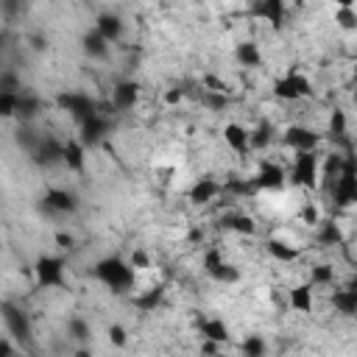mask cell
Wrapping results in <instances>:
<instances>
[{
	"label": "cell",
	"mask_w": 357,
	"mask_h": 357,
	"mask_svg": "<svg viewBox=\"0 0 357 357\" xmlns=\"http://www.w3.org/2000/svg\"><path fill=\"white\" fill-rule=\"evenodd\" d=\"M92 276L103 287H109L114 296H123V293L134 290V284H137V271L120 254H109V257L98 259L95 268H92Z\"/></svg>",
	"instance_id": "6da1fadb"
},
{
	"label": "cell",
	"mask_w": 357,
	"mask_h": 357,
	"mask_svg": "<svg viewBox=\"0 0 357 357\" xmlns=\"http://www.w3.org/2000/svg\"><path fill=\"white\" fill-rule=\"evenodd\" d=\"M287 181L290 187H298V190H318L321 187V151H296Z\"/></svg>",
	"instance_id": "7a4b0ae2"
},
{
	"label": "cell",
	"mask_w": 357,
	"mask_h": 357,
	"mask_svg": "<svg viewBox=\"0 0 357 357\" xmlns=\"http://www.w3.org/2000/svg\"><path fill=\"white\" fill-rule=\"evenodd\" d=\"M326 190H329V195H332L337 209H351L357 204V165H354L351 153L343 156V165H340L337 176L329 181Z\"/></svg>",
	"instance_id": "3957f363"
},
{
	"label": "cell",
	"mask_w": 357,
	"mask_h": 357,
	"mask_svg": "<svg viewBox=\"0 0 357 357\" xmlns=\"http://www.w3.org/2000/svg\"><path fill=\"white\" fill-rule=\"evenodd\" d=\"M312 81L298 73V70H287L282 78L273 81V98L276 100H284V103H298V100H307L312 98Z\"/></svg>",
	"instance_id": "277c9868"
},
{
	"label": "cell",
	"mask_w": 357,
	"mask_h": 357,
	"mask_svg": "<svg viewBox=\"0 0 357 357\" xmlns=\"http://www.w3.org/2000/svg\"><path fill=\"white\" fill-rule=\"evenodd\" d=\"M33 276H36V284L45 290L67 287V259L59 254H39L33 262Z\"/></svg>",
	"instance_id": "5b68a950"
},
{
	"label": "cell",
	"mask_w": 357,
	"mask_h": 357,
	"mask_svg": "<svg viewBox=\"0 0 357 357\" xmlns=\"http://www.w3.org/2000/svg\"><path fill=\"white\" fill-rule=\"evenodd\" d=\"M56 106H59L64 114H70L75 123H81V120H86L89 114L100 112V103H98L89 92H81V89H67V92H61V95L56 98Z\"/></svg>",
	"instance_id": "8992f818"
},
{
	"label": "cell",
	"mask_w": 357,
	"mask_h": 357,
	"mask_svg": "<svg viewBox=\"0 0 357 357\" xmlns=\"http://www.w3.org/2000/svg\"><path fill=\"white\" fill-rule=\"evenodd\" d=\"M0 318H3V324L14 340L28 343L33 337V324H31L28 312L22 307H17L14 301H0Z\"/></svg>",
	"instance_id": "52a82bcc"
},
{
	"label": "cell",
	"mask_w": 357,
	"mask_h": 357,
	"mask_svg": "<svg viewBox=\"0 0 357 357\" xmlns=\"http://www.w3.org/2000/svg\"><path fill=\"white\" fill-rule=\"evenodd\" d=\"M112 131V117L106 112H95L89 114L86 120L78 123V142L89 151V148H98Z\"/></svg>",
	"instance_id": "ba28073f"
},
{
	"label": "cell",
	"mask_w": 357,
	"mask_h": 357,
	"mask_svg": "<svg viewBox=\"0 0 357 357\" xmlns=\"http://www.w3.org/2000/svg\"><path fill=\"white\" fill-rule=\"evenodd\" d=\"M282 142L293 151H321V142H324V134H318L315 128L304 126V123H290L284 131H282Z\"/></svg>",
	"instance_id": "9c48e42d"
},
{
	"label": "cell",
	"mask_w": 357,
	"mask_h": 357,
	"mask_svg": "<svg viewBox=\"0 0 357 357\" xmlns=\"http://www.w3.org/2000/svg\"><path fill=\"white\" fill-rule=\"evenodd\" d=\"M61 139H56L53 134H42L39 139H36V145L31 148V162L36 165V167H42V170H50V167H56V165H61Z\"/></svg>",
	"instance_id": "30bf717a"
},
{
	"label": "cell",
	"mask_w": 357,
	"mask_h": 357,
	"mask_svg": "<svg viewBox=\"0 0 357 357\" xmlns=\"http://www.w3.org/2000/svg\"><path fill=\"white\" fill-rule=\"evenodd\" d=\"M251 184L257 192H273L287 184V173L276 162H259V170L251 176Z\"/></svg>",
	"instance_id": "8fae6325"
},
{
	"label": "cell",
	"mask_w": 357,
	"mask_h": 357,
	"mask_svg": "<svg viewBox=\"0 0 357 357\" xmlns=\"http://www.w3.org/2000/svg\"><path fill=\"white\" fill-rule=\"evenodd\" d=\"M42 209L50 215H75L78 212V195L64 187H50L42 195Z\"/></svg>",
	"instance_id": "7c38bea8"
},
{
	"label": "cell",
	"mask_w": 357,
	"mask_h": 357,
	"mask_svg": "<svg viewBox=\"0 0 357 357\" xmlns=\"http://www.w3.org/2000/svg\"><path fill=\"white\" fill-rule=\"evenodd\" d=\"M139 81H134V78H123V81H117L114 86H112V92H109V106L114 109V112H128V109H134L137 106V100H139Z\"/></svg>",
	"instance_id": "4fadbf2b"
},
{
	"label": "cell",
	"mask_w": 357,
	"mask_h": 357,
	"mask_svg": "<svg viewBox=\"0 0 357 357\" xmlns=\"http://www.w3.org/2000/svg\"><path fill=\"white\" fill-rule=\"evenodd\" d=\"M248 14L262 20V22H268L273 31H282L284 28V14H287V3L284 0H254Z\"/></svg>",
	"instance_id": "5bb4252c"
},
{
	"label": "cell",
	"mask_w": 357,
	"mask_h": 357,
	"mask_svg": "<svg viewBox=\"0 0 357 357\" xmlns=\"http://www.w3.org/2000/svg\"><path fill=\"white\" fill-rule=\"evenodd\" d=\"M218 195H220V181L212 178V176H201V178L187 190V198H190V204H195V206H206V204H212Z\"/></svg>",
	"instance_id": "9a60e30c"
},
{
	"label": "cell",
	"mask_w": 357,
	"mask_h": 357,
	"mask_svg": "<svg viewBox=\"0 0 357 357\" xmlns=\"http://www.w3.org/2000/svg\"><path fill=\"white\" fill-rule=\"evenodd\" d=\"M95 31H98L109 45H114V42L123 39L126 25H123L120 14H114V11H100V14L95 17Z\"/></svg>",
	"instance_id": "2e32d148"
},
{
	"label": "cell",
	"mask_w": 357,
	"mask_h": 357,
	"mask_svg": "<svg viewBox=\"0 0 357 357\" xmlns=\"http://www.w3.org/2000/svg\"><path fill=\"white\" fill-rule=\"evenodd\" d=\"M45 112V100L36 95V92H31V89H22L20 95H17V120L20 123H33L39 114Z\"/></svg>",
	"instance_id": "e0dca14e"
},
{
	"label": "cell",
	"mask_w": 357,
	"mask_h": 357,
	"mask_svg": "<svg viewBox=\"0 0 357 357\" xmlns=\"http://www.w3.org/2000/svg\"><path fill=\"white\" fill-rule=\"evenodd\" d=\"M287 304H290V310H296L301 315H312V310H315V287L310 282H301V284L290 287Z\"/></svg>",
	"instance_id": "ac0fdd59"
},
{
	"label": "cell",
	"mask_w": 357,
	"mask_h": 357,
	"mask_svg": "<svg viewBox=\"0 0 357 357\" xmlns=\"http://www.w3.org/2000/svg\"><path fill=\"white\" fill-rule=\"evenodd\" d=\"M312 229H315V243L321 248H340V243L346 240V234H343V229H340L337 220H324L321 218Z\"/></svg>",
	"instance_id": "d6986e66"
},
{
	"label": "cell",
	"mask_w": 357,
	"mask_h": 357,
	"mask_svg": "<svg viewBox=\"0 0 357 357\" xmlns=\"http://www.w3.org/2000/svg\"><path fill=\"white\" fill-rule=\"evenodd\" d=\"M265 251H268L271 259H276L282 265H293V262L301 259V248L287 243V240H279V237H268L265 240Z\"/></svg>",
	"instance_id": "ffe728a7"
},
{
	"label": "cell",
	"mask_w": 357,
	"mask_h": 357,
	"mask_svg": "<svg viewBox=\"0 0 357 357\" xmlns=\"http://www.w3.org/2000/svg\"><path fill=\"white\" fill-rule=\"evenodd\" d=\"M61 165L70 173H84V167H86V148L78 142V137H73V139H67L61 145Z\"/></svg>",
	"instance_id": "44dd1931"
},
{
	"label": "cell",
	"mask_w": 357,
	"mask_h": 357,
	"mask_svg": "<svg viewBox=\"0 0 357 357\" xmlns=\"http://www.w3.org/2000/svg\"><path fill=\"white\" fill-rule=\"evenodd\" d=\"M220 229H223V231H234V234H245V237L257 234V223H254V218L245 215V212H226V215L220 218Z\"/></svg>",
	"instance_id": "7402d4cb"
},
{
	"label": "cell",
	"mask_w": 357,
	"mask_h": 357,
	"mask_svg": "<svg viewBox=\"0 0 357 357\" xmlns=\"http://www.w3.org/2000/svg\"><path fill=\"white\" fill-rule=\"evenodd\" d=\"M332 304H335V312L351 318V315L357 312V290H354V284L335 287V290H332Z\"/></svg>",
	"instance_id": "603a6c76"
},
{
	"label": "cell",
	"mask_w": 357,
	"mask_h": 357,
	"mask_svg": "<svg viewBox=\"0 0 357 357\" xmlns=\"http://www.w3.org/2000/svg\"><path fill=\"white\" fill-rule=\"evenodd\" d=\"M198 332H201V337H206V340H215V343H229V337H231V332H229V324L223 321V318H201L198 321Z\"/></svg>",
	"instance_id": "cb8c5ba5"
},
{
	"label": "cell",
	"mask_w": 357,
	"mask_h": 357,
	"mask_svg": "<svg viewBox=\"0 0 357 357\" xmlns=\"http://www.w3.org/2000/svg\"><path fill=\"white\" fill-rule=\"evenodd\" d=\"M81 50H84V56H89V59H106L109 56V50H112V45L92 28V31H86L84 36H81Z\"/></svg>",
	"instance_id": "d4e9b609"
},
{
	"label": "cell",
	"mask_w": 357,
	"mask_h": 357,
	"mask_svg": "<svg viewBox=\"0 0 357 357\" xmlns=\"http://www.w3.org/2000/svg\"><path fill=\"white\" fill-rule=\"evenodd\" d=\"M223 142L234 151V153H248V128L240 123H226L223 126Z\"/></svg>",
	"instance_id": "484cf974"
},
{
	"label": "cell",
	"mask_w": 357,
	"mask_h": 357,
	"mask_svg": "<svg viewBox=\"0 0 357 357\" xmlns=\"http://www.w3.org/2000/svg\"><path fill=\"white\" fill-rule=\"evenodd\" d=\"M162 298H165V284H153V287H148V290L131 296V304H134L139 312H156V307L162 304Z\"/></svg>",
	"instance_id": "4316f807"
},
{
	"label": "cell",
	"mask_w": 357,
	"mask_h": 357,
	"mask_svg": "<svg viewBox=\"0 0 357 357\" xmlns=\"http://www.w3.org/2000/svg\"><path fill=\"white\" fill-rule=\"evenodd\" d=\"M234 59H237V64L240 67H245V70H254V67H259L262 64V53H259V45L257 42H240L237 47H234Z\"/></svg>",
	"instance_id": "83f0119b"
},
{
	"label": "cell",
	"mask_w": 357,
	"mask_h": 357,
	"mask_svg": "<svg viewBox=\"0 0 357 357\" xmlns=\"http://www.w3.org/2000/svg\"><path fill=\"white\" fill-rule=\"evenodd\" d=\"M220 195H229V198H251V195H257V190H254L251 178L234 176V178L220 181Z\"/></svg>",
	"instance_id": "f1b7e54d"
},
{
	"label": "cell",
	"mask_w": 357,
	"mask_h": 357,
	"mask_svg": "<svg viewBox=\"0 0 357 357\" xmlns=\"http://www.w3.org/2000/svg\"><path fill=\"white\" fill-rule=\"evenodd\" d=\"M273 139H276V128H273V123H268V120H262L254 131H248V148H251V151H262V148H268Z\"/></svg>",
	"instance_id": "f546056e"
},
{
	"label": "cell",
	"mask_w": 357,
	"mask_h": 357,
	"mask_svg": "<svg viewBox=\"0 0 357 357\" xmlns=\"http://www.w3.org/2000/svg\"><path fill=\"white\" fill-rule=\"evenodd\" d=\"M335 279H337L335 265H329V262H315V265L310 268V279H307V282H310L312 287H332Z\"/></svg>",
	"instance_id": "4dcf8cb0"
},
{
	"label": "cell",
	"mask_w": 357,
	"mask_h": 357,
	"mask_svg": "<svg viewBox=\"0 0 357 357\" xmlns=\"http://www.w3.org/2000/svg\"><path fill=\"white\" fill-rule=\"evenodd\" d=\"M212 282H218V284H237L240 282V268H234V265H229L226 259L218 265V268H212L209 273H206Z\"/></svg>",
	"instance_id": "1f68e13d"
},
{
	"label": "cell",
	"mask_w": 357,
	"mask_h": 357,
	"mask_svg": "<svg viewBox=\"0 0 357 357\" xmlns=\"http://www.w3.org/2000/svg\"><path fill=\"white\" fill-rule=\"evenodd\" d=\"M89 335H92V326H89V321H86V318L73 315V318L67 321V337H70V340L84 343V340H89Z\"/></svg>",
	"instance_id": "d6a6232c"
},
{
	"label": "cell",
	"mask_w": 357,
	"mask_h": 357,
	"mask_svg": "<svg viewBox=\"0 0 357 357\" xmlns=\"http://www.w3.org/2000/svg\"><path fill=\"white\" fill-rule=\"evenodd\" d=\"M25 86H22V78L14 67H0V92H11V95H20Z\"/></svg>",
	"instance_id": "836d02e7"
},
{
	"label": "cell",
	"mask_w": 357,
	"mask_h": 357,
	"mask_svg": "<svg viewBox=\"0 0 357 357\" xmlns=\"http://www.w3.org/2000/svg\"><path fill=\"white\" fill-rule=\"evenodd\" d=\"M42 134H36V128H33V123H20V128H17V145L25 151V153H31V148L36 145V139H39Z\"/></svg>",
	"instance_id": "e575fe53"
},
{
	"label": "cell",
	"mask_w": 357,
	"mask_h": 357,
	"mask_svg": "<svg viewBox=\"0 0 357 357\" xmlns=\"http://www.w3.org/2000/svg\"><path fill=\"white\" fill-rule=\"evenodd\" d=\"M240 351H243L245 357H262V354L268 351V343H265L262 335H245L243 343H240Z\"/></svg>",
	"instance_id": "d590c367"
},
{
	"label": "cell",
	"mask_w": 357,
	"mask_h": 357,
	"mask_svg": "<svg viewBox=\"0 0 357 357\" xmlns=\"http://www.w3.org/2000/svg\"><path fill=\"white\" fill-rule=\"evenodd\" d=\"M335 25L346 33L357 31V8H335Z\"/></svg>",
	"instance_id": "8d00e7d4"
},
{
	"label": "cell",
	"mask_w": 357,
	"mask_h": 357,
	"mask_svg": "<svg viewBox=\"0 0 357 357\" xmlns=\"http://www.w3.org/2000/svg\"><path fill=\"white\" fill-rule=\"evenodd\" d=\"M201 98H204V106L212 109V112H223V109H229V103H231L229 92H209V89H204Z\"/></svg>",
	"instance_id": "74e56055"
},
{
	"label": "cell",
	"mask_w": 357,
	"mask_h": 357,
	"mask_svg": "<svg viewBox=\"0 0 357 357\" xmlns=\"http://www.w3.org/2000/svg\"><path fill=\"white\" fill-rule=\"evenodd\" d=\"M25 6H28L25 0H0V14L6 20H17L25 14Z\"/></svg>",
	"instance_id": "f35d334b"
},
{
	"label": "cell",
	"mask_w": 357,
	"mask_h": 357,
	"mask_svg": "<svg viewBox=\"0 0 357 357\" xmlns=\"http://www.w3.org/2000/svg\"><path fill=\"white\" fill-rule=\"evenodd\" d=\"M17 114V95L0 92V120H11Z\"/></svg>",
	"instance_id": "ab89813d"
},
{
	"label": "cell",
	"mask_w": 357,
	"mask_h": 357,
	"mask_svg": "<svg viewBox=\"0 0 357 357\" xmlns=\"http://www.w3.org/2000/svg\"><path fill=\"white\" fill-rule=\"evenodd\" d=\"M128 265L139 273V271H148L151 268V257H148V251H142V248H134L131 254H128Z\"/></svg>",
	"instance_id": "60d3db41"
},
{
	"label": "cell",
	"mask_w": 357,
	"mask_h": 357,
	"mask_svg": "<svg viewBox=\"0 0 357 357\" xmlns=\"http://www.w3.org/2000/svg\"><path fill=\"white\" fill-rule=\"evenodd\" d=\"M106 335H109L112 346H117V349H123V346L128 343V332H126V326H123V324H112V326L106 329Z\"/></svg>",
	"instance_id": "b9f144b4"
},
{
	"label": "cell",
	"mask_w": 357,
	"mask_h": 357,
	"mask_svg": "<svg viewBox=\"0 0 357 357\" xmlns=\"http://www.w3.org/2000/svg\"><path fill=\"white\" fill-rule=\"evenodd\" d=\"M298 220H301L304 226H315V223L321 220V209H318L315 204H304L301 212H298Z\"/></svg>",
	"instance_id": "7bdbcfd3"
},
{
	"label": "cell",
	"mask_w": 357,
	"mask_h": 357,
	"mask_svg": "<svg viewBox=\"0 0 357 357\" xmlns=\"http://www.w3.org/2000/svg\"><path fill=\"white\" fill-rule=\"evenodd\" d=\"M53 243H56L61 251H73V248H75V234H70V231L59 229V231L53 234Z\"/></svg>",
	"instance_id": "ee69618b"
},
{
	"label": "cell",
	"mask_w": 357,
	"mask_h": 357,
	"mask_svg": "<svg viewBox=\"0 0 357 357\" xmlns=\"http://www.w3.org/2000/svg\"><path fill=\"white\" fill-rule=\"evenodd\" d=\"M184 95H187V89H181V86H170V89L165 92V103H167V106H176V103L184 100Z\"/></svg>",
	"instance_id": "f6af8a7d"
},
{
	"label": "cell",
	"mask_w": 357,
	"mask_h": 357,
	"mask_svg": "<svg viewBox=\"0 0 357 357\" xmlns=\"http://www.w3.org/2000/svg\"><path fill=\"white\" fill-rule=\"evenodd\" d=\"M28 42H31V50H36V53H42V50L47 47V39H45L42 33H33V36H31Z\"/></svg>",
	"instance_id": "bcb514c9"
},
{
	"label": "cell",
	"mask_w": 357,
	"mask_h": 357,
	"mask_svg": "<svg viewBox=\"0 0 357 357\" xmlns=\"http://www.w3.org/2000/svg\"><path fill=\"white\" fill-rule=\"evenodd\" d=\"M204 343H201V351H206V354H218L223 346L220 343H215V340H206V337H201Z\"/></svg>",
	"instance_id": "7dc6e473"
},
{
	"label": "cell",
	"mask_w": 357,
	"mask_h": 357,
	"mask_svg": "<svg viewBox=\"0 0 357 357\" xmlns=\"http://www.w3.org/2000/svg\"><path fill=\"white\" fill-rule=\"evenodd\" d=\"M17 349H14V343L11 340H6V337H0V357H6V354H14Z\"/></svg>",
	"instance_id": "c3c4849f"
},
{
	"label": "cell",
	"mask_w": 357,
	"mask_h": 357,
	"mask_svg": "<svg viewBox=\"0 0 357 357\" xmlns=\"http://www.w3.org/2000/svg\"><path fill=\"white\" fill-rule=\"evenodd\" d=\"M6 45H8V36H6V31H0V67H3V56H6Z\"/></svg>",
	"instance_id": "681fc988"
},
{
	"label": "cell",
	"mask_w": 357,
	"mask_h": 357,
	"mask_svg": "<svg viewBox=\"0 0 357 357\" xmlns=\"http://www.w3.org/2000/svg\"><path fill=\"white\" fill-rule=\"evenodd\" d=\"M337 8H354V0H335Z\"/></svg>",
	"instance_id": "f907efd6"
}]
</instances>
